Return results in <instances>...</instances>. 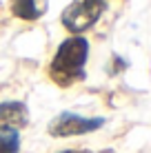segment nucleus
<instances>
[{"mask_svg":"<svg viewBox=\"0 0 151 153\" xmlns=\"http://www.w3.org/2000/svg\"><path fill=\"white\" fill-rule=\"evenodd\" d=\"M102 124H105L102 118H85V115L65 111L58 118H54V122L49 124V133L56 138H69V135H82L89 131H96Z\"/></svg>","mask_w":151,"mask_h":153,"instance_id":"3","label":"nucleus"},{"mask_svg":"<svg viewBox=\"0 0 151 153\" xmlns=\"http://www.w3.org/2000/svg\"><path fill=\"white\" fill-rule=\"evenodd\" d=\"M20 151V135L16 126L0 124V153H18Z\"/></svg>","mask_w":151,"mask_h":153,"instance_id":"6","label":"nucleus"},{"mask_svg":"<svg viewBox=\"0 0 151 153\" xmlns=\"http://www.w3.org/2000/svg\"><path fill=\"white\" fill-rule=\"evenodd\" d=\"M89 56V45L85 38L76 36V38L65 40L58 47L54 60H51V76L60 84H69L85 76V62Z\"/></svg>","mask_w":151,"mask_h":153,"instance_id":"1","label":"nucleus"},{"mask_svg":"<svg viewBox=\"0 0 151 153\" xmlns=\"http://www.w3.org/2000/svg\"><path fill=\"white\" fill-rule=\"evenodd\" d=\"M0 122L16 126L27 122V107L22 102H2L0 104Z\"/></svg>","mask_w":151,"mask_h":153,"instance_id":"4","label":"nucleus"},{"mask_svg":"<svg viewBox=\"0 0 151 153\" xmlns=\"http://www.w3.org/2000/svg\"><path fill=\"white\" fill-rule=\"evenodd\" d=\"M107 7V0H74L69 7L62 11V25L74 33L89 29L93 22H98V18L102 16Z\"/></svg>","mask_w":151,"mask_h":153,"instance_id":"2","label":"nucleus"},{"mask_svg":"<svg viewBox=\"0 0 151 153\" xmlns=\"http://www.w3.org/2000/svg\"><path fill=\"white\" fill-rule=\"evenodd\" d=\"M65 153H78V151H65Z\"/></svg>","mask_w":151,"mask_h":153,"instance_id":"7","label":"nucleus"},{"mask_svg":"<svg viewBox=\"0 0 151 153\" xmlns=\"http://www.w3.org/2000/svg\"><path fill=\"white\" fill-rule=\"evenodd\" d=\"M13 11L25 20H36L47 11V0H13Z\"/></svg>","mask_w":151,"mask_h":153,"instance_id":"5","label":"nucleus"}]
</instances>
